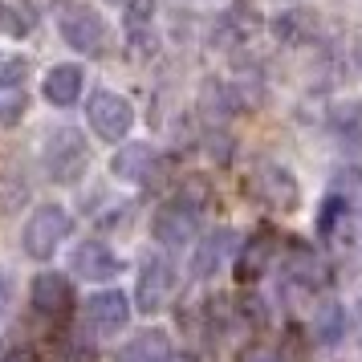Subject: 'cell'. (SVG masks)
<instances>
[{
	"label": "cell",
	"instance_id": "obj_3",
	"mask_svg": "<svg viewBox=\"0 0 362 362\" xmlns=\"http://www.w3.org/2000/svg\"><path fill=\"white\" fill-rule=\"evenodd\" d=\"M199 220H204V204L192 196H175V199H167L163 208L155 212V224H151V232H155V240L163 248H187V245H196V236H199Z\"/></svg>",
	"mask_w": 362,
	"mask_h": 362
},
{
	"label": "cell",
	"instance_id": "obj_9",
	"mask_svg": "<svg viewBox=\"0 0 362 362\" xmlns=\"http://www.w3.org/2000/svg\"><path fill=\"white\" fill-rule=\"evenodd\" d=\"M236 252H240V236L236 228H216L208 236H199L196 248H192V277L196 281H212L224 261H236Z\"/></svg>",
	"mask_w": 362,
	"mask_h": 362
},
{
	"label": "cell",
	"instance_id": "obj_8",
	"mask_svg": "<svg viewBox=\"0 0 362 362\" xmlns=\"http://www.w3.org/2000/svg\"><path fill=\"white\" fill-rule=\"evenodd\" d=\"M131 305L134 301H127L122 289H98V293L86 297L82 322L94 338H115V334H122L127 322H131Z\"/></svg>",
	"mask_w": 362,
	"mask_h": 362
},
{
	"label": "cell",
	"instance_id": "obj_18",
	"mask_svg": "<svg viewBox=\"0 0 362 362\" xmlns=\"http://www.w3.org/2000/svg\"><path fill=\"white\" fill-rule=\"evenodd\" d=\"M115 362H175V346L163 329H143L118 346Z\"/></svg>",
	"mask_w": 362,
	"mask_h": 362
},
{
	"label": "cell",
	"instance_id": "obj_28",
	"mask_svg": "<svg viewBox=\"0 0 362 362\" xmlns=\"http://www.w3.org/2000/svg\"><path fill=\"white\" fill-rule=\"evenodd\" d=\"M106 4H127V0H106Z\"/></svg>",
	"mask_w": 362,
	"mask_h": 362
},
{
	"label": "cell",
	"instance_id": "obj_1",
	"mask_svg": "<svg viewBox=\"0 0 362 362\" xmlns=\"http://www.w3.org/2000/svg\"><path fill=\"white\" fill-rule=\"evenodd\" d=\"M41 167L53 183H78L90 167V143L74 127H57L41 143Z\"/></svg>",
	"mask_w": 362,
	"mask_h": 362
},
{
	"label": "cell",
	"instance_id": "obj_14",
	"mask_svg": "<svg viewBox=\"0 0 362 362\" xmlns=\"http://www.w3.org/2000/svg\"><path fill=\"white\" fill-rule=\"evenodd\" d=\"M82 90H86V69L74 66V62H62V66L45 69V78H41V98L49 106H57V110L74 106L82 98Z\"/></svg>",
	"mask_w": 362,
	"mask_h": 362
},
{
	"label": "cell",
	"instance_id": "obj_17",
	"mask_svg": "<svg viewBox=\"0 0 362 362\" xmlns=\"http://www.w3.org/2000/svg\"><path fill=\"white\" fill-rule=\"evenodd\" d=\"M346 329H350V313H346L342 301H334V297H322L310 313V338L317 346H338L346 338Z\"/></svg>",
	"mask_w": 362,
	"mask_h": 362
},
{
	"label": "cell",
	"instance_id": "obj_2",
	"mask_svg": "<svg viewBox=\"0 0 362 362\" xmlns=\"http://www.w3.org/2000/svg\"><path fill=\"white\" fill-rule=\"evenodd\" d=\"M74 228V220L62 204H41L29 212L25 220V228H21V248H25V257L29 261H49L53 252L62 248V240L69 236Z\"/></svg>",
	"mask_w": 362,
	"mask_h": 362
},
{
	"label": "cell",
	"instance_id": "obj_15",
	"mask_svg": "<svg viewBox=\"0 0 362 362\" xmlns=\"http://www.w3.org/2000/svg\"><path fill=\"white\" fill-rule=\"evenodd\" d=\"M354 204L358 199L354 196H346V192H338V187H329L326 199L317 204V236L322 240H329V245H342V236H346V224L354 220Z\"/></svg>",
	"mask_w": 362,
	"mask_h": 362
},
{
	"label": "cell",
	"instance_id": "obj_5",
	"mask_svg": "<svg viewBox=\"0 0 362 362\" xmlns=\"http://www.w3.org/2000/svg\"><path fill=\"white\" fill-rule=\"evenodd\" d=\"M248 192L257 204L273 208V212H297L301 204V187H297V175L285 163H257L252 175H248Z\"/></svg>",
	"mask_w": 362,
	"mask_h": 362
},
{
	"label": "cell",
	"instance_id": "obj_7",
	"mask_svg": "<svg viewBox=\"0 0 362 362\" xmlns=\"http://www.w3.org/2000/svg\"><path fill=\"white\" fill-rule=\"evenodd\" d=\"M175 264L167 261V257H147V261L139 264V281H134V305L143 313H159L171 305V297H175Z\"/></svg>",
	"mask_w": 362,
	"mask_h": 362
},
{
	"label": "cell",
	"instance_id": "obj_6",
	"mask_svg": "<svg viewBox=\"0 0 362 362\" xmlns=\"http://www.w3.org/2000/svg\"><path fill=\"white\" fill-rule=\"evenodd\" d=\"M86 122L102 143H122L134 127V106L115 90H94L86 98Z\"/></svg>",
	"mask_w": 362,
	"mask_h": 362
},
{
	"label": "cell",
	"instance_id": "obj_12",
	"mask_svg": "<svg viewBox=\"0 0 362 362\" xmlns=\"http://www.w3.org/2000/svg\"><path fill=\"white\" fill-rule=\"evenodd\" d=\"M29 301H33V310L41 313V317L62 322V317H69V310H74V285H69V277H62V273H37L33 285H29Z\"/></svg>",
	"mask_w": 362,
	"mask_h": 362
},
{
	"label": "cell",
	"instance_id": "obj_23",
	"mask_svg": "<svg viewBox=\"0 0 362 362\" xmlns=\"http://www.w3.org/2000/svg\"><path fill=\"white\" fill-rule=\"evenodd\" d=\"M236 362H285L281 358V350H273V346L264 342H248L240 354H236Z\"/></svg>",
	"mask_w": 362,
	"mask_h": 362
},
{
	"label": "cell",
	"instance_id": "obj_24",
	"mask_svg": "<svg viewBox=\"0 0 362 362\" xmlns=\"http://www.w3.org/2000/svg\"><path fill=\"white\" fill-rule=\"evenodd\" d=\"M13 301H17V281H13L8 264H0V317L13 310Z\"/></svg>",
	"mask_w": 362,
	"mask_h": 362
},
{
	"label": "cell",
	"instance_id": "obj_19",
	"mask_svg": "<svg viewBox=\"0 0 362 362\" xmlns=\"http://www.w3.org/2000/svg\"><path fill=\"white\" fill-rule=\"evenodd\" d=\"M277 257V236L273 232H257V236H248L240 240V252H236V277L240 281H257L273 264Z\"/></svg>",
	"mask_w": 362,
	"mask_h": 362
},
{
	"label": "cell",
	"instance_id": "obj_27",
	"mask_svg": "<svg viewBox=\"0 0 362 362\" xmlns=\"http://www.w3.org/2000/svg\"><path fill=\"white\" fill-rule=\"evenodd\" d=\"M4 354H8V350H4V338H0V362H4Z\"/></svg>",
	"mask_w": 362,
	"mask_h": 362
},
{
	"label": "cell",
	"instance_id": "obj_26",
	"mask_svg": "<svg viewBox=\"0 0 362 362\" xmlns=\"http://www.w3.org/2000/svg\"><path fill=\"white\" fill-rule=\"evenodd\" d=\"M175 362H199L196 354H175Z\"/></svg>",
	"mask_w": 362,
	"mask_h": 362
},
{
	"label": "cell",
	"instance_id": "obj_16",
	"mask_svg": "<svg viewBox=\"0 0 362 362\" xmlns=\"http://www.w3.org/2000/svg\"><path fill=\"white\" fill-rule=\"evenodd\" d=\"M155 167H159V159H155L151 143H122L115 151V159H110V175L139 187V183H147L155 175Z\"/></svg>",
	"mask_w": 362,
	"mask_h": 362
},
{
	"label": "cell",
	"instance_id": "obj_20",
	"mask_svg": "<svg viewBox=\"0 0 362 362\" xmlns=\"http://www.w3.org/2000/svg\"><path fill=\"white\" fill-rule=\"evenodd\" d=\"M122 29H127V45L134 53L155 49V0H127Z\"/></svg>",
	"mask_w": 362,
	"mask_h": 362
},
{
	"label": "cell",
	"instance_id": "obj_22",
	"mask_svg": "<svg viewBox=\"0 0 362 362\" xmlns=\"http://www.w3.org/2000/svg\"><path fill=\"white\" fill-rule=\"evenodd\" d=\"M273 33H277L281 41H289V45H305V41H313V33H317V21H313L310 13H301V8H289V13H281V17L273 21Z\"/></svg>",
	"mask_w": 362,
	"mask_h": 362
},
{
	"label": "cell",
	"instance_id": "obj_11",
	"mask_svg": "<svg viewBox=\"0 0 362 362\" xmlns=\"http://www.w3.org/2000/svg\"><path fill=\"white\" fill-rule=\"evenodd\" d=\"M69 273L82 281H110L122 273V257L106 240H82L69 252Z\"/></svg>",
	"mask_w": 362,
	"mask_h": 362
},
{
	"label": "cell",
	"instance_id": "obj_10",
	"mask_svg": "<svg viewBox=\"0 0 362 362\" xmlns=\"http://www.w3.org/2000/svg\"><path fill=\"white\" fill-rule=\"evenodd\" d=\"M281 277L289 289H301V293H317L322 285H329V264L322 261V252L310 245H289L285 252V264H281Z\"/></svg>",
	"mask_w": 362,
	"mask_h": 362
},
{
	"label": "cell",
	"instance_id": "obj_13",
	"mask_svg": "<svg viewBox=\"0 0 362 362\" xmlns=\"http://www.w3.org/2000/svg\"><path fill=\"white\" fill-rule=\"evenodd\" d=\"M25 78L29 62L25 57H0V127H17L25 115Z\"/></svg>",
	"mask_w": 362,
	"mask_h": 362
},
{
	"label": "cell",
	"instance_id": "obj_25",
	"mask_svg": "<svg viewBox=\"0 0 362 362\" xmlns=\"http://www.w3.org/2000/svg\"><path fill=\"white\" fill-rule=\"evenodd\" d=\"M4 362H41L37 354H29V350H8L4 354Z\"/></svg>",
	"mask_w": 362,
	"mask_h": 362
},
{
	"label": "cell",
	"instance_id": "obj_21",
	"mask_svg": "<svg viewBox=\"0 0 362 362\" xmlns=\"http://www.w3.org/2000/svg\"><path fill=\"white\" fill-rule=\"evenodd\" d=\"M329 131L346 151L362 155V98H346L329 110Z\"/></svg>",
	"mask_w": 362,
	"mask_h": 362
},
{
	"label": "cell",
	"instance_id": "obj_4",
	"mask_svg": "<svg viewBox=\"0 0 362 362\" xmlns=\"http://www.w3.org/2000/svg\"><path fill=\"white\" fill-rule=\"evenodd\" d=\"M57 33L66 41L69 49L86 53V57H102L110 53V25L102 13H94L90 4H74L57 17Z\"/></svg>",
	"mask_w": 362,
	"mask_h": 362
}]
</instances>
